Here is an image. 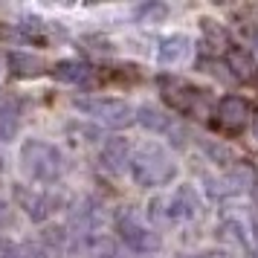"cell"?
<instances>
[{"instance_id": "cell-1", "label": "cell", "mask_w": 258, "mask_h": 258, "mask_svg": "<svg viewBox=\"0 0 258 258\" xmlns=\"http://www.w3.org/2000/svg\"><path fill=\"white\" fill-rule=\"evenodd\" d=\"M18 160H21V174L29 183H38L44 188H52L64 177V154L55 142L24 140Z\"/></svg>"}, {"instance_id": "cell-2", "label": "cell", "mask_w": 258, "mask_h": 258, "mask_svg": "<svg viewBox=\"0 0 258 258\" xmlns=\"http://www.w3.org/2000/svg\"><path fill=\"white\" fill-rule=\"evenodd\" d=\"M131 177L140 183L142 188H157L168 186L177 177V163L171 160V154L165 151L160 142H142L131 151Z\"/></svg>"}, {"instance_id": "cell-3", "label": "cell", "mask_w": 258, "mask_h": 258, "mask_svg": "<svg viewBox=\"0 0 258 258\" xmlns=\"http://www.w3.org/2000/svg\"><path fill=\"white\" fill-rule=\"evenodd\" d=\"M160 93L168 102V107L177 110V113L198 116V119H206L212 113L209 93L195 87L191 82H183V79H174V76H160Z\"/></svg>"}, {"instance_id": "cell-4", "label": "cell", "mask_w": 258, "mask_h": 258, "mask_svg": "<svg viewBox=\"0 0 258 258\" xmlns=\"http://www.w3.org/2000/svg\"><path fill=\"white\" fill-rule=\"evenodd\" d=\"M76 110H82L84 116L99 119L102 125L110 128H128L137 122V107L128 105L125 99H110V96H82L73 102Z\"/></svg>"}, {"instance_id": "cell-5", "label": "cell", "mask_w": 258, "mask_h": 258, "mask_svg": "<svg viewBox=\"0 0 258 258\" xmlns=\"http://www.w3.org/2000/svg\"><path fill=\"white\" fill-rule=\"evenodd\" d=\"M12 195L18 200V206L29 215V221H35V223H44L52 212H58L64 206V198H61L58 191H52V188L15 186Z\"/></svg>"}, {"instance_id": "cell-6", "label": "cell", "mask_w": 258, "mask_h": 258, "mask_svg": "<svg viewBox=\"0 0 258 258\" xmlns=\"http://www.w3.org/2000/svg\"><path fill=\"white\" fill-rule=\"evenodd\" d=\"M116 232L122 238V244L128 246V249H134V252H140V255L157 252L163 246V238L154 232V229H148L134 212H122L116 218Z\"/></svg>"}, {"instance_id": "cell-7", "label": "cell", "mask_w": 258, "mask_h": 258, "mask_svg": "<svg viewBox=\"0 0 258 258\" xmlns=\"http://www.w3.org/2000/svg\"><path fill=\"white\" fill-rule=\"evenodd\" d=\"M157 206H163V218L165 221H195L203 209V200H200L198 188L195 186H177L165 200H154Z\"/></svg>"}, {"instance_id": "cell-8", "label": "cell", "mask_w": 258, "mask_h": 258, "mask_svg": "<svg viewBox=\"0 0 258 258\" xmlns=\"http://www.w3.org/2000/svg\"><path fill=\"white\" fill-rule=\"evenodd\" d=\"M212 116H215V125L221 131L238 134V131H244L246 125H249V119H252V105L246 102L244 96H223L221 102L215 105Z\"/></svg>"}, {"instance_id": "cell-9", "label": "cell", "mask_w": 258, "mask_h": 258, "mask_svg": "<svg viewBox=\"0 0 258 258\" xmlns=\"http://www.w3.org/2000/svg\"><path fill=\"white\" fill-rule=\"evenodd\" d=\"M52 79L61 84H70V87H90L96 82V70L87 64V61L79 58H64L52 64Z\"/></svg>"}, {"instance_id": "cell-10", "label": "cell", "mask_w": 258, "mask_h": 258, "mask_svg": "<svg viewBox=\"0 0 258 258\" xmlns=\"http://www.w3.org/2000/svg\"><path fill=\"white\" fill-rule=\"evenodd\" d=\"M131 151H134V148H131V142L125 140V137H113V140H107L105 145H102L99 163H102V168L110 171V174H122L131 163Z\"/></svg>"}, {"instance_id": "cell-11", "label": "cell", "mask_w": 258, "mask_h": 258, "mask_svg": "<svg viewBox=\"0 0 258 258\" xmlns=\"http://www.w3.org/2000/svg\"><path fill=\"white\" fill-rule=\"evenodd\" d=\"M188 52H191V38L174 32V35L160 38V47H157V61H160L163 67H174V64H180V61L186 58Z\"/></svg>"}, {"instance_id": "cell-12", "label": "cell", "mask_w": 258, "mask_h": 258, "mask_svg": "<svg viewBox=\"0 0 258 258\" xmlns=\"http://www.w3.org/2000/svg\"><path fill=\"white\" fill-rule=\"evenodd\" d=\"M6 67L18 79H32V76H41V73L47 70V61L41 58V55H32V52L12 49V52H6Z\"/></svg>"}, {"instance_id": "cell-13", "label": "cell", "mask_w": 258, "mask_h": 258, "mask_svg": "<svg viewBox=\"0 0 258 258\" xmlns=\"http://www.w3.org/2000/svg\"><path fill=\"white\" fill-rule=\"evenodd\" d=\"M137 122H140L142 128L154 131V134H171V131H174V119L168 116V113H163L160 107H154V105H142L140 110H137Z\"/></svg>"}, {"instance_id": "cell-14", "label": "cell", "mask_w": 258, "mask_h": 258, "mask_svg": "<svg viewBox=\"0 0 258 258\" xmlns=\"http://www.w3.org/2000/svg\"><path fill=\"white\" fill-rule=\"evenodd\" d=\"M226 67L232 70L235 79H241V82H249L252 76H255V58L246 52L244 47H232L229 52H226Z\"/></svg>"}, {"instance_id": "cell-15", "label": "cell", "mask_w": 258, "mask_h": 258, "mask_svg": "<svg viewBox=\"0 0 258 258\" xmlns=\"http://www.w3.org/2000/svg\"><path fill=\"white\" fill-rule=\"evenodd\" d=\"M21 128V107L18 102H0V142H12Z\"/></svg>"}, {"instance_id": "cell-16", "label": "cell", "mask_w": 258, "mask_h": 258, "mask_svg": "<svg viewBox=\"0 0 258 258\" xmlns=\"http://www.w3.org/2000/svg\"><path fill=\"white\" fill-rule=\"evenodd\" d=\"M0 258H55L52 249L44 244H0Z\"/></svg>"}, {"instance_id": "cell-17", "label": "cell", "mask_w": 258, "mask_h": 258, "mask_svg": "<svg viewBox=\"0 0 258 258\" xmlns=\"http://www.w3.org/2000/svg\"><path fill=\"white\" fill-rule=\"evenodd\" d=\"M200 32H203V38H206V44H209L212 49L229 47V35H226V29H223L218 21H212V18H203V21H200Z\"/></svg>"}, {"instance_id": "cell-18", "label": "cell", "mask_w": 258, "mask_h": 258, "mask_svg": "<svg viewBox=\"0 0 258 258\" xmlns=\"http://www.w3.org/2000/svg\"><path fill=\"white\" fill-rule=\"evenodd\" d=\"M165 15H168V9H165L163 3H145V6H140L137 9V21H148V24H154V21H163Z\"/></svg>"}, {"instance_id": "cell-19", "label": "cell", "mask_w": 258, "mask_h": 258, "mask_svg": "<svg viewBox=\"0 0 258 258\" xmlns=\"http://www.w3.org/2000/svg\"><path fill=\"white\" fill-rule=\"evenodd\" d=\"M221 232L229 235V238H235L238 244H244V241H246V238H244V226H241L238 221H223L221 223Z\"/></svg>"}, {"instance_id": "cell-20", "label": "cell", "mask_w": 258, "mask_h": 258, "mask_svg": "<svg viewBox=\"0 0 258 258\" xmlns=\"http://www.w3.org/2000/svg\"><path fill=\"white\" fill-rule=\"evenodd\" d=\"M188 258H232V255H229V252H215V249H212V252H198V255H188Z\"/></svg>"}, {"instance_id": "cell-21", "label": "cell", "mask_w": 258, "mask_h": 258, "mask_svg": "<svg viewBox=\"0 0 258 258\" xmlns=\"http://www.w3.org/2000/svg\"><path fill=\"white\" fill-rule=\"evenodd\" d=\"M252 131H255V137H258V116L252 119Z\"/></svg>"}, {"instance_id": "cell-22", "label": "cell", "mask_w": 258, "mask_h": 258, "mask_svg": "<svg viewBox=\"0 0 258 258\" xmlns=\"http://www.w3.org/2000/svg\"><path fill=\"white\" fill-rule=\"evenodd\" d=\"M107 258H122V255H113V252H110V255H107Z\"/></svg>"}, {"instance_id": "cell-23", "label": "cell", "mask_w": 258, "mask_h": 258, "mask_svg": "<svg viewBox=\"0 0 258 258\" xmlns=\"http://www.w3.org/2000/svg\"><path fill=\"white\" fill-rule=\"evenodd\" d=\"M255 258H258V255H255Z\"/></svg>"}]
</instances>
